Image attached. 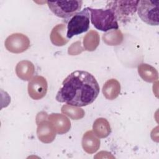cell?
<instances>
[{
    "mask_svg": "<svg viewBox=\"0 0 159 159\" xmlns=\"http://www.w3.org/2000/svg\"><path fill=\"white\" fill-rule=\"evenodd\" d=\"M99 86L90 73L76 70L63 81L56 96V100L76 107L91 104L99 93Z\"/></svg>",
    "mask_w": 159,
    "mask_h": 159,
    "instance_id": "cell-1",
    "label": "cell"
},
{
    "mask_svg": "<svg viewBox=\"0 0 159 159\" xmlns=\"http://www.w3.org/2000/svg\"><path fill=\"white\" fill-rule=\"evenodd\" d=\"M89 10L91 12V23L96 29L107 32L119 28L117 16L111 9L107 7L105 9L89 7Z\"/></svg>",
    "mask_w": 159,
    "mask_h": 159,
    "instance_id": "cell-2",
    "label": "cell"
},
{
    "mask_svg": "<svg viewBox=\"0 0 159 159\" xmlns=\"http://www.w3.org/2000/svg\"><path fill=\"white\" fill-rule=\"evenodd\" d=\"M50 11L57 17L65 19H70L81 9L82 1H47Z\"/></svg>",
    "mask_w": 159,
    "mask_h": 159,
    "instance_id": "cell-3",
    "label": "cell"
},
{
    "mask_svg": "<svg viewBox=\"0 0 159 159\" xmlns=\"http://www.w3.org/2000/svg\"><path fill=\"white\" fill-rule=\"evenodd\" d=\"M89 28V10L85 7L74 15L68 22L66 37L71 39L75 35L86 32Z\"/></svg>",
    "mask_w": 159,
    "mask_h": 159,
    "instance_id": "cell-4",
    "label": "cell"
},
{
    "mask_svg": "<svg viewBox=\"0 0 159 159\" xmlns=\"http://www.w3.org/2000/svg\"><path fill=\"white\" fill-rule=\"evenodd\" d=\"M158 4V1H139L137 11L141 20L148 25H158L159 24Z\"/></svg>",
    "mask_w": 159,
    "mask_h": 159,
    "instance_id": "cell-5",
    "label": "cell"
},
{
    "mask_svg": "<svg viewBox=\"0 0 159 159\" xmlns=\"http://www.w3.org/2000/svg\"><path fill=\"white\" fill-rule=\"evenodd\" d=\"M139 2V1H111L106 7L111 9L115 12L117 20H125L135 13Z\"/></svg>",
    "mask_w": 159,
    "mask_h": 159,
    "instance_id": "cell-6",
    "label": "cell"
},
{
    "mask_svg": "<svg viewBox=\"0 0 159 159\" xmlns=\"http://www.w3.org/2000/svg\"><path fill=\"white\" fill-rule=\"evenodd\" d=\"M30 46L29 38L25 35L16 33L9 36L5 42V47L11 52L19 53L25 51Z\"/></svg>",
    "mask_w": 159,
    "mask_h": 159,
    "instance_id": "cell-7",
    "label": "cell"
},
{
    "mask_svg": "<svg viewBox=\"0 0 159 159\" xmlns=\"http://www.w3.org/2000/svg\"><path fill=\"white\" fill-rule=\"evenodd\" d=\"M47 83L43 76H37L29 81L28 93L29 96L35 100L43 98L47 91Z\"/></svg>",
    "mask_w": 159,
    "mask_h": 159,
    "instance_id": "cell-8",
    "label": "cell"
},
{
    "mask_svg": "<svg viewBox=\"0 0 159 159\" xmlns=\"http://www.w3.org/2000/svg\"><path fill=\"white\" fill-rule=\"evenodd\" d=\"M49 120H50L55 129L58 134L66 133L70 128V120L63 115L52 114L49 116Z\"/></svg>",
    "mask_w": 159,
    "mask_h": 159,
    "instance_id": "cell-9",
    "label": "cell"
},
{
    "mask_svg": "<svg viewBox=\"0 0 159 159\" xmlns=\"http://www.w3.org/2000/svg\"><path fill=\"white\" fill-rule=\"evenodd\" d=\"M34 66L29 61H20L16 68L17 75L22 80H29L34 73Z\"/></svg>",
    "mask_w": 159,
    "mask_h": 159,
    "instance_id": "cell-10",
    "label": "cell"
},
{
    "mask_svg": "<svg viewBox=\"0 0 159 159\" xmlns=\"http://www.w3.org/2000/svg\"><path fill=\"white\" fill-rule=\"evenodd\" d=\"M120 89V83L115 79H111L105 83L102 88V92L106 98L112 100L118 96Z\"/></svg>",
    "mask_w": 159,
    "mask_h": 159,
    "instance_id": "cell-11",
    "label": "cell"
},
{
    "mask_svg": "<svg viewBox=\"0 0 159 159\" xmlns=\"http://www.w3.org/2000/svg\"><path fill=\"white\" fill-rule=\"evenodd\" d=\"M65 25L58 24L55 26L50 35V39L52 42L57 46H62L65 45L68 40L65 37Z\"/></svg>",
    "mask_w": 159,
    "mask_h": 159,
    "instance_id": "cell-12",
    "label": "cell"
},
{
    "mask_svg": "<svg viewBox=\"0 0 159 159\" xmlns=\"http://www.w3.org/2000/svg\"><path fill=\"white\" fill-rule=\"evenodd\" d=\"M37 134L40 140L43 142H50L55 137L52 125H50L47 122H43L39 125Z\"/></svg>",
    "mask_w": 159,
    "mask_h": 159,
    "instance_id": "cell-13",
    "label": "cell"
},
{
    "mask_svg": "<svg viewBox=\"0 0 159 159\" xmlns=\"http://www.w3.org/2000/svg\"><path fill=\"white\" fill-rule=\"evenodd\" d=\"M83 147L88 152H93L98 150L99 145V140L93 135L91 131L85 133L83 138Z\"/></svg>",
    "mask_w": 159,
    "mask_h": 159,
    "instance_id": "cell-14",
    "label": "cell"
},
{
    "mask_svg": "<svg viewBox=\"0 0 159 159\" xmlns=\"http://www.w3.org/2000/svg\"><path fill=\"white\" fill-rule=\"evenodd\" d=\"M139 73L143 80L153 82L158 79V72L155 68L148 64H141L139 66Z\"/></svg>",
    "mask_w": 159,
    "mask_h": 159,
    "instance_id": "cell-15",
    "label": "cell"
},
{
    "mask_svg": "<svg viewBox=\"0 0 159 159\" xmlns=\"http://www.w3.org/2000/svg\"><path fill=\"white\" fill-rule=\"evenodd\" d=\"M93 130L95 134L99 137L104 138L109 135L111 128L109 122L106 119L99 118L94 122Z\"/></svg>",
    "mask_w": 159,
    "mask_h": 159,
    "instance_id": "cell-16",
    "label": "cell"
},
{
    "mask_svg": "<svg viewBox=\"0 0 159 159\" xmlns=\"http://www.w3.org/2000/svg\"><path fill=\"white\" fill-rule=\"evenodd\" d=\"M99 42V37L98 34L91 30L86 34L84 38V46L87 50L93 51L98 47Z\"/></svg>",
    "mask_w": 159,
    "mask_h": 159,
    "instance_id": "cell-17",
    "label": "cell"
},
{
    "mask_svg": "<svg viewBox=\"0 0 159 159\" xmlns=\"http://www.w3.org/2000/svg\"><path fill=\"white\" fill-rule=\"evenodd\" d=\"M75 106L71 105L63 106L61 108V111L63 113L70 116L73 119H79L84 116V111L82 109L74 107Z\"/></svg>",
    "mask_w": 159,
    "mask_h": 159,
    "instance_id": "cell-18",
    "label": "cell"
}]
</instances>
